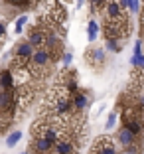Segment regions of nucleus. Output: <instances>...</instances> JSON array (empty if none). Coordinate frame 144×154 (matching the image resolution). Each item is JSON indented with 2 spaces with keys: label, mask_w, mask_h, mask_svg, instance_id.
Here are the masks:
<instances>
[{
  "label": "nucleus",
  "mask_w": 144,
  "mask_h": 154,
  "mask_svg": "<svg viewBox=\"0 0 144 154\" xmlns=\"http://www.w3.org/2000/svg\"><path fill=\"white\" fill-rule=\"evenodd\" d=\"M28 42H30L34 48H41V45H45V42H47V30H45L44 26H32L30 32H28Z\"/></svg>",
  "instance_id": "nucleus-7"
},
{
  "label": "nucleus",
  "mask_w": 144,
  "mask_h": 154,
  "mask_svg": "<svg viewBox=\"0 0 144 154\" xmlns=\"http://www.w3.org/2000/svg\"><path fill=\"white\" fill-rule=\"evenodd\" d=\"M97 32H99V24H97V22H89V28H87V36H89V42H95V38H97Z\"/></svg>",
  "instance_id": "nucleus-13"
},
{
  "label": "nucleus",
  "mask_w": 144,
  "mask_h": 154,
  "mask_svg": "<svg viewBox=\"0 0 144 154\" xmlns=\"http://www.w3.org/2000/svg\"><path fill=\"white\" fill-rule=\"evenodd\" d=\"M20 138H22V132H20V131H14L12 134H10L8 138H6V144H8L10 148H12V146H16V144L20 142Z\"/></svg>",
  "instance_id": "nucleus-12"
},
{
  "label": "nucleus",
  "mask_w": 144,
  "mask_h": 154,
  "mask_svg": "<svg viewBox=\"0 0 144 154\" xmlns=\"http://www.w3.org/2000/svg\"><path fill=\"white\" fill-rule=\"evenodd\" d=\"M22 154H28V152H22Z\"/></svg>",
  "instance_id": "nucleus-21"
},
{
  "label": "nucleus",
  "mask_w": 144,
  "mask_h": 154,
  "mask_svg": "<svg viewBox=\"0 0 144 154\" xmlns=\"http://www.w3.org/2000/svg\"><path fill=\"white\" fill-rule=\"evenodd\" d=\"M71 57H73L71 54H65V55H63V63H65V65H67V63H71Z\"/></svg>",
  "instance_id": "nucleus-18"
},
{
  "label": "nucleus",
  "mask_w": 144,
  "mask_h": 154,
  "mask_svg": "<svg viewBox=\"0 0 144 154\" xmlns=\"http://www.w3.org/2000/svg\"><path fill=\"white\" fill-rule=\"evenodd\" d=\"M14 99H16V111H18V115H24L30 109V105L34 103V99H36V89L30 83L18 85L14 89Z\"/></svg>",
  "instance_id": "nucleus-1"
},
{
  "label": "nucleus",
  "mask_w": 144,
  "mask_h": 154,
  "mask_svg": "<svg viewBox=\"0 0 144 154\" xmlns=\"http://www.w3.org/2000/svg\"><path fill=\"white\" fill-rule=\"evenodd\" d=\"M54 146H55V142H51L45 136H32L30 148L34 154H54Z\"/></svg>",
  "instance_id": "nucleus-5"
},
{
  "label": "nucleus",
  "mask_w": 144,
  "mask_h": 154,
  "mask_svg": "<svg viewBox=\"0 0 144 154\" xmlns=\"http://www.w3.org/2000/svg\"><path fill=\"white\" fill-rule=\"evenodd\" d=\"M34 45L30 44V42H22V44H18L16 48H14V59H12V67H26V65H30L32 61V55H34Z\"/></svg>",
  "instance_id": "nucleus-3"
},
{
  "label": "nucleus",
  "mask_w": 144,
  "mask_h": 154,
  "mask_svg": "<svg viewBox=\"0 0 144 154\" xmlns=\"http://www.w3.org/2000/svg\"><path fill=\"white\" fill-rule=\"evenodd\" d=\"M115 122H117V113H111V115H109L107 125H105V127H107V131H111V128L115 127Z\"/></svg>",
  "instance_id": "nucleus-15"
},
{
  "label": "nucleus",
  "mask_w": 144,
  "mask_h": 154,
  "mask_svg": "<svg viewBox=\"0 0 144 154\" xmlns=\"http://www.w3.org/2000/svg\"><path fill=\"white\" fill-rule=\"evenodd\" d=\"M73 101V109H75V113H81V111L87 109V105H89V97L85 95V93H81V91H77L75 95L71 97Z\"/></svg>",
  "instance_id": "nucleus-10"
},
{
  "label": "nucleus",
  "mask_w": 144,
  "mask_h": 154,
  "mask_svg": "<svg viewBox=\"0 0 144 154\" xmlns=\"http://www.w3.org/2000/svg\"><path fill=\"white\" fill-rule=\"evenodd\" d=\"M47 18L54 26H59V24L65 22L67 18V12H65V6L59 2V0H51L50 2V10H47Z\"/></svg>",
  "instance_id": "nucleus-4"
},
{
  "label": "nucleus",
  "mask_w": 144,
  "mask_h": 154,
  "mask_svg": "<svg viewBox=\"0 0 144 154\" xmlns=\"http://www.w3.org/2000/svg\"><path fill=\"white\" fill-rule=\"evenodd\" d=\"M0 89H16V81H14V73L10 69H4V71L0 73Z\"/></svg>",
  "instance_id": "nucleus-11"
},
{
  "label": "nucleus",
  "mask_w": 144,
  "mask_h": 154,
  "mask_svg": "<svg viewBox=\"0 0 144 154\" xmlns=\"http://www.w3.org/2000/svg\"><path fill=\"white\" fill-rule=\"evenodd\" d=\"M87 63L89 65H93V67H103V63H105V51L103 50H91V51H87Z\"/></svg>",
  "instance_id": "nucleus-9"
},
{
  "label": "nucleus",
  "mask_w": 144,
  "mask_h": 154,
  "mask_svg": "<svg viewBox=\"0 0 144 154\" xmlns=\"http://www.w3.org/2000/svg\"><path fill=\"white\" fill-rule=\"evenodd\" d=\"M4 34H6V26H4V22H0V40L4 38Z\"/></svg>",
  "instance_id": "nucleus-19"
},
{
  "label": "nucleus",
  "mask_w": 144,
  "mask_h": 154,
  "mask_svg": "<svg viewBox=\"0 0 144 154\" xmlns=\"http://www.w3.org/2000/svg\"><path fill=\"white\" fill-rule=\"evenodd\" d=\"M117 140H118V144H121V146H124V148H126V146H130V144H134V142H136V134L128 127H124V125H122V128L118 131Z\"/></svg>",
  "instance_id": "nucleus-8"
},
{
  "label": "nucleus",
  "mask_w": 144,
  "mask_h": 154,
  "mask_svg": "<svg viewBox=\"0 0 144 154\" xmlns=\"http://www.w3.org/2000/svg\"><path fill=\"white\" fill-rule=\"evenodd\" d=\"M83 2H85V0H77V6H81Z\"/></svg>",
  "instance_id": "nucleus-20"
},
{
  "label": "nucleus",
  "mask_w": 144,
  "mask_h": 154,
  "mask_svg": "<svg viewBox=\"0 0 144 154\" xmlns=\"http://www.w3.org/2000/svg\"><path fill=\"white\" fill-rule=\"evenodd\" d=\"M28 22V16H20V18L18 20H16V32H22V28H24V24H26Z\"/></svg>",
  "instance_id": "nucleus-14"
},
{
  "label": "nucleus",
  "mask_w": 144,
  "mask_h": 154,
  "mask_svg": "<svg viewBox=\"0 0 144 154\" xmlns=\"http://www.w3.org/2000/svg\"><path fill=\"white\" fill-rule=\"evenodd\" d=\"M91 154H118L115 142L109 138V136H99L95 140L93 148H91Z\"/></svg>",
  "instance_id": "nucleus-6"
},
{
  "label": "nucleus",
  "mask_w": 144,
  "mask_h": 154,
  "mask_svg": "<svg viewBox=\"0 0 144 154\" xmlns=\"http://www.w3.org/2000/svg\"><path fill=\"white\" fill-rule=\"evenodd\" d=\"M54 59V55H51V51L47 50V48H38L36 51H34V55H32V61H30V71L34 77L41 75V71H44L47 65H50V61Z\"/></svg>",
  "instance_id": "nucleus-2"
},
{
  "label": "nucleus",
  "mask_w": 144,
  "mask_h": 154,
  "mask_svg": "<svg viewBox=\"0 0 144 154\" xmlns=\"http://www.w3.org/2000/svg\"><path fill=\"white\" fill-rule=\"evenodd\" d=\"M117 42H118V40H107V48H109L111 51H118V50H121V45H118Z\"/></svg>",
  "instance_id": "nucleus-16"
},
{
  "label": "nucleus",
  "mask_w": 144,
  "mask_h": 154,
  "mask_svg": "<svg viewBox=\"0 0 144 154\" xmlns=\"http://www.w3.org/2000/svg\"><path fill=\"white\" fill-rule=\"evenodd\" d=\"M138 6H140L138 0H130V2H128V8H130V12H138Z\"/></svg>",
  "instance_id": "nucleus-17"
}]
</instances>
